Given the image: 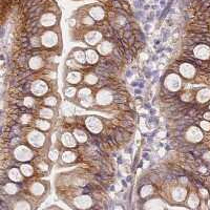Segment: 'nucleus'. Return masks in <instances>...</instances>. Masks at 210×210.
<instances>
[{
  "label": "nucleus",
  "instance_id": "nucleus-1",
  "mask_svg": "<svg viewBox=\"0 0 210 210\" xmlns=\"http://www.w3.org/2000/svg\"><path fill=\"white\" fill-rule=\"evenodd\" d=\"M32 156H33L32 151L25 146H19L15 150V157L19 161H29L31 160Z\"/></svg>",
  "mask_w": 210,
  "mask_h": 210
},
{
  "label": "nucleus",
  "instance_id": "nucleus-2",
  "mask_svg": "<svg viewBox=\"0 0 210 210\" xmlns=\"http://www.w3.org/2000/svg\"><path fill=\"white\" fill-rule=\"evenodd\" d=\"M85 124H86L87 128L90 129V131L92 133H100L102 129V123L101 121L98 120L97 118L95 117H90V118H87L86 121H85Z\"/></svg>",
  "mask_w": 210,
  "mask_h": 210
},
{
  "label": "nucleus",
  "instance_id": "nucleus-3",
  "mask_svg": "<svg viewBox=\"0 0 210 210\" xmlns=\"http://www.w3.org/2000/svg\"><path fill=\"white\" fill-rule=\"evenodd\" d=\"M29 141L32 145L36 147H40L44 143V135L39 131H32L29 135Z\"/></svg>",
  "mask_w": 210,
  "mask_h": 210
},
{
  "label": "nucleus",
  "instance_id": "nucleus-4",
  "mask_svg": "<svg viewBox=\"0 0 210 210\" xmlns=\"http://www.w3.org/2000/svg\"><path fill=\"white\" fill-rule=\"evenodd\" d=\"M47 90V86L42 81H35L32 85V92H34L36 96H42Z\"/></svg>",
  "mask_w": 210,
  "mask_h": 210
},
{
  "label": "nucleus",
  "instance_id": "nucleus-5",
  "mask_svg": "<svg viewBox=\"0 0 210 210\" xmlns=\"http://www.w3.org/2000/svg\"><path fill=\"white\" fill-rule=\"evenodd\" d=\"M165 84H166V86L168 87L169 90H176L180 86V80L176 75H170L165 80Z\"/></svg>",
  "mask_w": 210,
  "mask_h": 210
},
{
  "label": "nucleus",
  "instance_id": "nucleus-6",
  "mask_svg": "<svg viewBox=\"0 0 210 210\" xmlns=\"http://www.w3.org/2000/svg\"><path fill=\"white\" fill-rule=\"evenodd\" d=\"M56 42H57V36L54 33H51V32L45 33L44 36L42 37V44H44L47 47H51V46L55 45Z\"/></svg>",
  "mask_w": 210,
  "mask_h": 210
},
{
  "label": "nucleus",
  "instance_id": "nucleus-7",
  "mask_svg": "<svg viewBox=\"0 0 210 210\" xmlns=\"http://www.w3.org/2000/svg\"><path fill=\"white\" fill-rule=\"evenodd\" d=\"M111 99H113L111 95L108 92H105V90H102V92H98V95H97V101L101 105H107V104H109L111 102Z\"/></svg>",
  "mask_w": 210,
  "mask_h": 210
},
{
  "label": "nucleus",
  "instance_id": "nucleus-8",
  "mask_svg": "<svg viewBox=\"0 0 210 210\" xmlns=\"http://www.w3.org/2000/svg\"><path fill=\"white\" fill-rule=\"evenodd\" d=\"M75 204L79 208H88L90 205H92V200H90V196H79V198L76 199Z\"/></svg>",
  "mask_w": 210,
  "mask_h": 210
},
{
  "label": "nucleus",
  "instance_id": "nucleus-9",
  "mask_svg": "<svg viewBox=\"0 0 210 210\" xmlns=\"http://www.w3.org/2000/svg\"><path fill=\"white\" fill-rule=\"evenodd\" d=\"M101 40V34L97 32H90L86 35V41L90 44H96Z\"/></svg>",
  "mask_w": 210,
  "mask_h": 210
},
{
  "label": "nucleus",
  "instance_id": "nucleus-10",
  "mask_svg": "<svg viewBox=\"0 0 210 210\" xmlns=\"http://www.w3.org/2000/svg\"><path fill=\"white\" fill-rule=\"evenodd\" d=\"M62 143L65 146H67V147H74V146H76V141L74 140L72 135L68 133H64L62 135Z\"/></svg>",
  "mask_w": 210,
  "mask_h": 210
},
{
  "label": "nucleus",
  "instance_id": "nucleus-11",
  "mask_svg": "<svg viewBox=\"0 0 210 210\" xmlns=\"http://www.w3.org/2000/svg\"><path fill=\"white\" fill-rule=\"evenodd\" d=\"M111 48H113V46H111L109 42H103V43L98 46V51H99L101 55H107L111 51Z\"/></svg>",
  "mask_w": 210,
  "mask_h": 210
},
{
  "label": "nucleus",
  "instance_id": "nucleus-12",
  "mask_svg": "<svg viewBox=\"0 0 210 210\" xmlns=\"http://www.w3.org/2000/svg\"><path fill=\"white\" fill-rule=\"evenodd\" d=\"M43 64L42 62V59L39 58V57H34V58H32L31 61H29V66H31L33 70H38L40 68Z\"/></svg>",
  "mask_w": 210,
  "mask_h": 210
},
{
  "label": "nucleus",
  "instance_id": "nucleus-13",
  "mask_svg": "<svg viewBox=\"0 0 210 210\" xmlns=\"http://www.w3.org/2000/svg\"><path fill=\"white\" fill-rule=\"evenodd\" d=\"M9 176H10V179L13 180V181H15V182H19V181H21L22 180V176H21V174H20L19 170L16 169V168L11 169Z\"/></svg>",
  "mask_w": 210,
  "mask_h": 210
},
{
  "label": "nucleus",
  "instance_id": "nucleus-14",
  "mask_svg": "<svg viewBox=\"0 0 210 210\" xmlns=\"http://www.w3.org/2000/svg\"><path fill=\"white\" fill-rule=\"evenodd\" d=\"M31 191H32V193H34V194H36V196H39V194L43 193L44 187H43V185H42V184L35 183L34 185L31 187Z\"/></svg>",
  "mask_w": 210,
  "mask_h": 210
},
{
  "label": "nucleus",
  "instance_id": "nucleus-15",
  "mask_svg": "<svg viewBox=\"0 0 210 210\" xmlns=\"http://www.w3.org/2000/svg\"><path fill=\"white\" fill-rule=\"evenodd\" d=\"M86 60L88 61L90 63H96L98 61V55L95 51H90L86 52Z\"/></svg>",
  "mask_w": 210,
  "mask_h": 210
},
{
  "label": "nucleus",
  "instance_id": "nucleus-16",
  "mask_svg": "<svg viewBox=\"0 0 210 210\" xmlns=\"http://www.w3.org/2000/svg\"><path fill=\"white\" fill-rule=\"evenodd\" d=\"M81 80V75L79 72H70L67 76V81L70 83H78Z\"/></svg>",
  "mask_w": 210,
  "mask_h": 210
},
{
  "label": "nucleus",
  "instance_id": "nucleus-17",
  "mask_svg": "<svg viewBox=\"0 0 210 210\" xmlns=\"http://www.w3.org/2000/svg\"><path fill=\"white\" fill-rule=\"evenodd\" d=\"M41 23L45 27H49L52 24L55 23V18L52 15H45L43 18L41 19Z\"/></svg>",
  "mask_w": 210,
  "mask_h": 210
},
{
  "label": "nucleus",
  "instance_id": "nucleus-18",
  "mask_svg": "<svg viewBox=\"0 0 210 210\" xmlns=\"http://www.w3.org/2000/svg\"><path fill=\"white\" fill-rule=\"evenodd\" d=\"M181 72L185 77H191L193 74V68L190 65H188V64H185V65L182 66Z\"/></svg>",
  "mask_w": 210,
  "mask_h": 210
},
{
  "label": "nucleus",
  "instance_id": "nucleus-19",
  "mask_svg": "<svg viewBox=\"0 0 210 210\" xmlns=\"http://www.w3.org/2000/svg\"><path fill=\"white\" fill-rule=\"evenodd\" d=\"M74 135H75L76 139H77V140L79 141V142H81V143L85 142L86 139H87V137H86V135H85L84 131L79 130V129H77V130L74 131Z\"/></svg>",
  "mask_w": 210,
  "mask_h": 210
},
{
  "label": "nucleus",
  "instance_id": "nucleus-20",
  "mask_svg": "<svg viewBox=\"0 0 210 210\" xmlns=\"http://www.w3.org/2000/svg\"><path fill=\"white\" fill-rule=\"evenodd\" d=\"M90 14H92V16L95 18V19L99 20V19H101V18L103 17L104 13H103V11H102L101 9H99V7H96V9L92 10Z\"/></svg>",
  "mask_w": 210,
  "mask_h": 210
},
{
  "label": "nucleus",
  "instance_id": "nucleus-21",
  "mask_svg": "<svg viewBox=\"0 0 210 210\" xmlns=\"http://www.w3.org/2000/svg\"><path fill=\"white\" fill-rule=\"evenodd\" d=\"M63 160L65 161V162H67V163H70V162H72L74 160L76 159V156L72 153V151H66V152H64L63 153Z\"/></svg>",
  "mask_w": 210,
  "mask_h": 210
},
{
  "label": "nucleus",
  "instance_id": "nucleus-22",
  "mask_svg": "<svg viewBox=\"0 0 210 210\" xmlns=\"http://www.w3.org/2000/svg\"><path fill=\"white\" fill-rule=\"evenodd\" d=\"M74 56H75L76 60H77L78 62H80V63H84L85 60H86V57H85L84 53H83V52H81V51L76 52V53L74 54Z\"/></svg>",
  "mask_w": 210,
  "mask_h": 210
},
{
  "label": "nucleus",
  "instance_id": "nucleus-23",
  "mask_svg": "<svg viewBox=\"0 0 210 210\" xmlns=\"http://www.w3.org/2000/svg\"><path fill=\"white\" fill-rule=\"evenodd\" d=\"M40 116L42 118H45V119H51L53 117V110L49 108H42L41 111H40Z\"/></svg>",
  "mask_w": 210,
  "mask_h": 210
},
{
  "label": "nucleus",
  "instance_id": "nucleus-24",
  "mask_svg": "<svg viewBox=\"0 0 210 210\" xmlns=\"http://www.w3.org/2000/svg\"><path fill=\"white\" fill-rule=\"evenodd\" d=\"M4 189L9 194H14V193H16L18 190L17 186H16L15 184H6Z\"/></svg>",
  "mask_w": 210,
  "mask_h": 210
},
{
  "label": "nucleus",
  "instance_id": "nucleus-25",
  "mask_svg": "<svg viewBox=\"0 0 210 210\" xmlns=\"http://www.w3.org/2000/svg\"><path fill=\"white\" fill-rule=\"evenodd\" d=\"M21 171L22 173L24 174L25 176H32V173H33V168H32L29 165H22L21 166Z\"/></svg>",
  "mask_w": 210,
  "mask_h": 210
},
{
  "label": "nucleus",
  "instance_id": "nucleus-26",
  "mask_svg": "<svg viewBox=\"0 0 210 210\" xmlns=\"http://www.w3.org/2000/svg\"><path fill=\"white\" fill-rule=\"evenodd\" d=\"M37 127L40 128V129H42V130H46V129H48L49 128V123L48 122H46V121H43V120H39L37 121Z\"/></svg>",
  "mask_w": 210,
  "mask_h": 210
},
{
  "label": "nucleus",
  "instance_id": "nucleus-27",
  "mask_svg": "<svg viewBox=\"0 0 210 210\" xmlns=\"http://www.w3.org/2000/svg\"><path fill=\"white\" fill-rule=\"evenodd\" d=\"M185 191L184 190H182V189H176V190H174V193H173V198H174V200H176V201H180V200H182V199L185 196Z\"/></svg>",
  "mask_w": 210,
  "mask_h": 210
},
{
  "label": "nucleus",
  "instance_id": "nucleus-28",
  "mask_svg": "<svg viewBox=\"0 0 210 210\" xmlns=\"http://www.w3.org/2000/svg\"><path fill=\"white\" fill-rule=\"evenodd\" d=\"M147 208H151V209H159L160 207H162L161 206V203H160V201H149L146 205Z\"/></svg>",
  "mask_w": 210,
  "mask_h": 210
},
{
  "label": "nucleus",
  "instance_id": "nucleus-29",
  "mask_svg": "<svg viewBox=\"0 0 210 210\" xmlns=\"http://www.w3.org/2000/svg\"><path fill=\"white\" fill-rule=\"evenodd\" d=\"M151 192H152V187L150 186V185H146V186H144L141 189V196H148V194H150Z\"/></svg>",
  "mask_w": 210,
  "mask_h": 210
},
{
  "label": "nucleus",
  "instance_id": "nucleus-30",
  "mask_svg": "<svg viewBox=\"0 0 210 210\" xmlns=\"http://www.w3.org/2000/svg\"><path fill=\"white\" fill-rule=\"evenodd\" d=\"M15 209L17 210H25V209H29V206L27 203H25V202H20L19 204H17V205L15 206Z\"/></svg>",
  "mask_w": 210,
  "mask_h": 210
},
{
  "label": "nucleus",
  "instance_id": "nucleus-31",
  "mask_svg": "<svg viewBox=\"0 0 210 210\" xmlns=\"http://www.w3.org/2000/svg\"><path fill=\"white\" fill-rule=\"evenodd\" d=\"M92 98L90 96H88V97H85V98H82V102H81V103H82L83 106L87 107L92 104Z\"/></svg>",
  "mask_w": 210,
  "mask_h": 210
},
{
  "label": "nucleus",
  "instance_id": "nucleus-32",
  "mask_svg": "<svg viewBox=\"0 0 210 210\" xmlns=\"http://www.w3.org/2000/svg\"><path fill=\"white\" fill-rule=\"evenodd\" d=\"M98 81V78L96 77L95 75H88L86 77V82L88 83V84H95V83Z\"/></svg>",
  "mask_w": 210,
  "mask_h": 210
},
{
  "label": "nucleus",
  "instance_id": "nucleus-33",
  "mask_svg": "<svg viewBox=\"0 0 210 210\" xmlns=\"http://www.w3.org/2000/svg\"><path fill=\"white\" fill-rule=\"evenodd\" d=\"M79 96L81 97V98H85V97L90 96V90H88V88H82V90H80Z\"/></svg>",
  "mask_w": 210,
  "mask_h": 210
},
{
  "label": "nucleus",
  "instance_id": "nucleus-34",
  "mask_svg": "<svg viewBox=\"0 0 210 210\" xmlns=\"http://www.w3.org/2000/svg\"><path fill=\"white\" fill-rule=\"evenodd\" d=\"M56 103H57V101H56V99L54 97H49V98L45 99V104L48 105V106H54Z\"/></svg>",
  "mask_w": 210,
  "mask_h": 210
},
{
  "label": "nucleus",
  "instance_id": "nucleus-35",
  "mask_svg": "<svg viewBox=\"0 0 210 210\" xmlns=\"http://www.w3.org/2000/svg\"><path fill=\"white\" fill-rule=\"evenodd\" d=\"M48 157H49V159L53 160V161H55V160H57V158H58V151L56 149L52 150L51 152H49V155H48Z\"/></svg>",
  "mask_w": 210,
  "mask_h": 210
},
{
  "label": "nucleus",
  "instance_id": "nucleus-36",
  "mask_svg": "<svg viewBox=\"0 0 210 210\" xmlns=\"http://www.w3.org/2000/svg\"><path fill=\"white\" fill-rule=\"evenodd\" d=\"M24 104H25V106L29 107L34 104V100H33V98H31V97H27V98L24 99Z\"/></svg>",
  "mask_w": 210,
  "mask_h": 210
},
{
  "label": "nucleus",
  "instance_id": "nucleus-37",
  "mask_svg": "<svg viewBox=\"0 0 210 210\" xmlns=\"http://www.w3.org/2000/svg\"><path fill=\"white\" fill-rule=\"evenodd\" d=\"M75 92H76V88L75 87H70V88H67L66 90V96L67 97H72L74 95H75Z\"/></svg>",
  "mask_w": 210,
  "mask_h": 210
},
{
  "label": "nucleus",
  "instance_id": "nucleus-38",
  "mask_svg": "<svg viewBox=\"0 0 210 210\" xmlns=\"http://www.w3.org/2000/svg\"><path fill=\"white\" fill-rule=\"evenodd\" d=\"M21 121H22V123H29V121H31V116L29 115H24V116H22V118H21Z\"/></svg>",
  "mask_w": 210,
  "mask_h": 210
},
{
  "label": "nucleus",
  "instance_id": "nucleus-39",
  "mask_svg": "<svg viewBox=\"0 0 210 210\" xmlns=\"http://www.w3.org/2000/svg\"><path fill=\"white\" fill-rule=\"evenodd\" d=\"M39 167H40V169H42V170H46V169H47V165H46L45 163L39 164Z\"/></svg>",
  "mask_w": 210,
  "mask_h": 210
},
{
  "label": "nucleus",
  "instance_id": "nucleus-40",
  "mask_svg": "<svg viewBox=\"0 0 210 210\" xmlns=\"http://www.w3.org/2000/svg\"><path fill=\"white\" fill-rule=\"evenodd\" d=\"M202 125H203V127L205 128V129H208V128H209V124H207V123H202Z\"/></svg>",
  "mask_w": 210,
  "mask_h": 210
},
{
  "label": "nucleus",
  "instance_id": "nucleus-41",
  "mask_svg": "<svg viewBox=\"0 0 210 210\" xmlns=\"http://www.w3.org/2000/svg\"><path fill=\"white\" fill-rule=\"evenodd\" d=\"M32 41H33V44H34V45H39V43H38V42H37V39L36 38H35V39H33V40H32Z\"/></svg>",
  "mask_w": 210,
  "mask_h": 210
},
{
  "label": "nucleus",
  "instance_id": "nucleus-42",
  "mask_svg": "<svg viewBox=\"0 0 210 210\" xmlns=\"http://www.w3.org/2000/svg\"><path fill=\"white\" fill-rule=\"evenodd\" d=\"M206 117H207V119H210V115H206Z\"/></svg>",
  "mask_w": 210,
  "mask_h": 210
}]
</instances>
